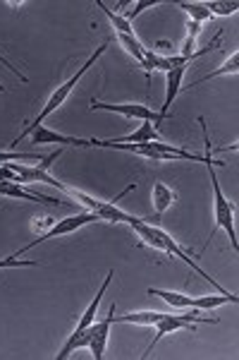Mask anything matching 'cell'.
I'll list each match as a JSON object with an SVG mask.
<instances>
[{
  "instance_id": "22",
  "label": "cell",
  "mask_w": 239,
  "mask_h": 360,
  "mask_svg": "<svg viewBox=\"0 0 239 360\" xmlns=\"http://www.w3.org/2000/svg\"><path fill=\"white\" fill-rule=\"evenodd\" d=\"M8 161H34V164H41L43 156L32 152H0V164H8Z\"/></svg>"
},
{
  "instance_id": "13",
  "label": "cell",
  "mask_w": 239,
  "mask_h": 360,
  "mask_svg": "<svg viewBox=\"0 0 239 360\" xmlns=\"http://www.w3.org/2000/svg\"><path fill=\"white\" fill-rule=\"evenodd\" d=\"M227 303H239V298L235 293H220V295H201V298H191V307L194 310H215L220 305Z\"/></svg>"
},
{
  "instance_id": "23",
  "label": "cell",
  "mask_w": 239,
  "mask_h": 360,
  "mask_svg": "<svg viewBox=\"0 0 239 360\" xmlns=\"http://www.w3.org/2000/svg\"><path fill=\"white\" fill-rule=\"evenodd\" d=\"M156 5H158V0H139V3H134V8L130 10V13H127V17H125V20H127V22L137 20V17L144 13V10H149V8H156Z\"/></svg>"
},
{
  "instance_id": "26",
  "label": "cell",
  "mask_w": 239,
  "mask_h": 360,
  "mask_svg": "<svg viewBox=\"0 0 239 360\" xmlns=\"http://www.w3.org/2000/svg\"><path fill=\"white\" fill-rule=\"evenodd\" d=\"M199 32H201V22H194V20L186 22V41H196Z\"/></svg>"
},
{
  "instance_id": "15",
  "label": "cell",
  "mask_w": 239,
  "mask_h": 360,
  "mask_svg": "<svg viewBox=\"0 0 239 360\" xmlns=\"http://www.w3.org/2000/svg\"><path fill=\"white\" fill-rule=\"evenodd\" d=\"M165 312H153V310H144V312H130V315H115V322H125V324H144V327H153Z\"/></svg>"
},
{
  "instance_id": "7",
  "label": "cell",
  "mask_w": 239,
  "mask_h": 360,
  "mask_svg": "<svg viewBox=\"0 0 239 360\" xmlns=\"http://www.w3.org/2000/svg\"><path fill=\"white\" fill-rule=\"evenodd\" d=\"M89 108H91V111L118 113V115H122V118H132V120H151L156 130H158L161 123H165V120L161 118L158 111L144 106V103H106V101H98V98H91Z\"/></svg>"
},
{
  "instance_id": "10",
  "label": "cell",
  "mask_w": 239,
  "mask_h": 360,
  "mask_svg": "<svg viewBox=\"0 0 239 360\" xmlns=\"http://www.w3.org/2000/svg\"><path fill=\"white\" fill-rule=\"evenodd\" d=\"M29 137H32L34 144H57V147H81V142H84L79 137H69V135H60L55 130H48L46 125L34 127V132Z\"/></svg>"
},
{
  "instance_id": "16",
  "label": "cell",
  "mask_w": 239,
  "mask_h": 360,
  "mask_svg": "<svg viewBox=\"0 0 239 360\" xmlns=\"http://www.w3.org/2000/svg\"><path fill=\"white\" fill-rule=\"evenodd\" d=\"M149 295H158V298L165 300L168 305L177 307V310H184V307H191V295H186V293L163 291V288H149Z\"/></svg>"
},
{
  "instance_id": "9",
  "label": "cell",
  "mask_w": 239,
  "mask_h": 360,
  "mask_svg": "<svg viewBox=\"0 0 239 360\" xmlns=\"http://www.w3.org/2000/svg\"><path fill=\"white\" fill-rule=\"evenodd\" d=\"M184 72H186V68H172V70H168V72H165V101H163V106L158 111L163 120H168V111H170L172 101L177 98L179 91H182Z\"/></svg>"
},
{
  "instance_id": "12",
  "label": "cell",
  "mask_w": 239,
  "mask_h": 360,
  "mask_svg": "<svg viewBox=\"0 0 239 360\" xmlns=\"http://www.w3.org/2000/svg\"><path fill=\"white\" fill-rule=\"evenodd\" d=\"M175 202V193L172 188H168L165 183H161V180H156L153 183V209H156V217L151 219L149 224H158L163 219V214L168 212V209L172 207Z\"/></svg>"
},
{
  "instance_id": "21",
  "label": "cell",
  "mask_w": 239,
  "mask_h": 360,
  "mask_svg": "<svg viewBox=\"0 0 239 360\" xmlns=\"http://www.w3.org/2000/svg\"><path fill=\"white\" fill-rule=\"evenodd\" d=\"M179 8L184 10L186 15H189V20H194V22H206V20H213L211 13H208V8L203 3H179Z\"/></svg>"
},
{
  "instance_id": "20",
  "label": "cell",
  "mask_w": 239,
  "mask_h": 360,
  "mask_svg": "<svg viewBox=\"0 0 239 360\" xmlns=\"http://www.w3.org/2000/svg\"><path fill=\"white\" fill-rule=\"evenodd\" d=\"M208 8V13H211V17H215V15H220V17H227V15H235L237 10H239V5L235 3V0H206L203 3Z\"/></svg>"
},
{
  "instance_id": "11",
  "label": "cell",
  "mask_w": 239,
  "mask_h": 360,
  "mask_svg": "<svg viewBox=\"0 0 239 360\" xmlns=\"http://www.w3.org/2000/svg\"><path fill=\"white\" fill-rule=\"evenodd\" d=\"M110 142H118V144H144V142H163V139H161L158 130H156L151 120H142V125H139L134 132H130V135H125V137H113Z\"/></svg>"
},
{
  "instance_id": "17",
  "label": "cell",
  "mask_w": 239,
  "mask_h": 360,
  "mask_svg": "<svg viewBox=\"0 0 239 360\" xmlns=\"http://www.w3.org/2000/svg\"><path fill=\"white\" fill-rule=\"evenodd\" d=\"M118 39H120L122 49H125L127 53H130L134 60H137L139 65H142L144 58H146V49L142 46V41H139V39L134 37V34H118Z\"/></svg>"
},
{
  "instance_id": "4",
  "label": "cell",
  "mask_w": 239,
  "mask_h": 360,
  "mask_svg": "<svg viewBox=\"0 0 239 360\" xmlns=\"http://www.w3.org/2000/svg\"><path fill=\"white\" fill-rule=\"evenodd\" d=\"M115 322V303L110 305V312L106 319L101 322H93L89 329H84L81 336L74 341V351L79 348H89L93 360H103V353H106V344H108V336H110V327Z\"/></svg>"
},
{
  "instance_id": "19",
  "label": "cell",
  "mask_w": 239,
  "mask_h": 360,
  "mask_svg": "<svg viewBox=\"0 0 239 360\" xmlns=\"http://www.w3.org/2000/svg\"><path fill=\"white\" fill-rule=\"evenodd\" d=\"M139 68H144V72H146V79H149L153 70H163V72H168V70H170V58H168V56H158V53H153V51H146V58H144V63Z\"/></svg>"
},
{
  "instance_id": "5",
  "label": "cell",
  "mask_w": 239,
  "mask_h": 360,
  "mask_svg": "<svg viewBox=\"0 0 239 360\" xmlns=\"http://www.w3.org/2000/svg\"><path fill=\"white\" fill-rule=\"evenodd\" d=\"M113 276H115V271L110 269L108 271V276L103 278V283H101V288H98V293L93 295V300L89 305H86V310L81 312V317H79V322H77V329H74L72 334H69V339L65 341V346L60 348V353L55 356V360H65V358H69L74 353V341L79 339L81 336V332L84 329H89L93 322H96V315H98V305H101V300H103V295H106V291H108V286H110V281H113Z\"/></svg>"
},
{
  "instance_id": "25",
  "label": "cell",
  "mask_w": 239,
  "mask_h": 360,
  "mask_svg": "<svg viewBox=\"0 0 239 360\" xmlns=\"http://www.w3.org/2000/svg\"><path fill=\"white\" fill-rule=\"evenodd\" d=\"M0 65H5V68H8V70H10V72H13V75H15V77H20V82H22V84H27V82H29V79L25 77V75H22V72H20V68H17V65H13V63H10V60H8V58H5L3 53H0Z\"/></svg>"
},
{
  "instance_id": "3",
  "label": "cell",
  "mask_w": 239,
  "mask_h": 360,
  "mask_svg": "<svg viewBox=\"0 0 239 360\" xmlns=\"http://www.w3.org/2000/svg\"><path fill=\"white\" fill-rule=\"evenodd\" d=\"M199 322H206V324H215L218 319H208V317H201L199 315V310H186L184 307V312H177V315H163L158 322L153 324V329H156V334H153V341L149 344L146 348V353H144L142 358H149L151 353H153V348L156 344L163 339V336H168V334H172V332H179V329H191L194 332V324H199Z\"/></svg>"
},
{
  "instance_id": "1",
  "label": "cell",
  "mask_w": 239,
  "mask_h": 360,
  "mask_svg": "<svg viewBox=\"0 0 239 360\" xmlns=\"http://www.w3.org/2000/svg\"><path fill=\"white\" fill-rule=\"evenodd\" d=\"M108 46H110V41H108V39H106V41H103L101 46H98V49L96 51H93V53L89 56V60H86V63H81V65H79V70H77V72H74L72 75V77H69L67 79V82H62L60 86H57V89L53 91V94H50V98H48V101H46V106L43 108H41V113L36 115V118H34L32 120V123H29L27 125V130L25 132H22V135L20 137H15L13 139V142H10V147H13V152H15V147H20V142H22V139H25V137H29V135H32V132H34V127H39V125H43V120L46 118H48V115L50 113H55L57 111V108H60L62 106V103H65L67 101V98H69V94H72V89H74V86H77L79 84V79L81 77H84V75L86 72H89V68L91 65H96V60H98V58H101L103 53H106V51H108Z\"/></svg>"
},
{
  "instance_id": "8",
  "label": "cell",
  "mask_w": 239,
  "mask_h": 360,
  "mask_svg": "<svg viewBox=\"0 0 239 360\" xmlns=\"http://www.w3.org/2000/svg\"><path fill=\"white\" fill-rule=\"evenodd\" d=\"M0 195L15 197V200L39 202V205H50V207H74V202H69V200H57V197H48V195H34V193H29V190L20 188V183H3V180H0Z\"/></svg>"
},
{
  "instance_id": "18",
  "label": "cell",
  "mask_w": 239,
  "mask_h": 360,
  "mask_svg": "<svg viewBox=\"0 0 239 360\" xmlns=\"http://www.w3.org/2000/svg\"><path fill=\"white\" fill-rule=\"evenodd\" d=\"M96 5L98 8L103 10V13H106V17L110 20V25H113V29H115V34H134V27H132V22H127L125 17L122 15H118V13H113V10L108 8L106 3H103V0H96Z\"/></svg>"
},
{
  "instance_id": "2",
  "label": "cell",
  "mask_w": 239,
  "mask_h": 360,
  "mask_svg": "<svg viewBox=\"0 0 239 360\" xmlns=\"http://www.w3.org/2000/svg\"><path fill=\"white\" fill-rule=\"evenodd\" d=\"M208 168V180H211V188H213V231H211V238L218 233V231H225L227 238H230V245L235 252H239V238H237V231H235V205L225 197L223 188L218 183V176H215V166H225V161H215L213 156L211 159L203 161Z\"/></svg>"
},
{
  "instance_id": "14",
  "label": "cell",
  "mask_w": 239,
  "mask_h": 360,
  "mask_svg": "<svg viewBox=\"0 0 239 360\" xmlns=\"http://www.w3.org/2000/svg\"><path fill=\"white\" fill-rule=\"evenodd\" d=\"M237 70H239V53L235 51L227 60L220 65L218 70H211L208 75H203V77H199L196 82H191L189 86H199V84H203V82H208V79H215V77H223V75H237Z\"/></svg>"
},
{
  "instance_id": "6",
  "label": "cell",
  "mask_w": 239,
  "mask_h": 360,
  "mask_svg": "<svg viewBox=\"0 0 239 360\" xmlns=\"http://www.w3.org/2000/svg\"><path fill=\"white\" fill-rule=\"evenodd\" d=\"M93 221H101L98 219V214L96 212H77L74 217H67V219H60L55 226H50L48 231H43L39 238H34L32 243H27L25 248L22 250H17V255H25V252H29L32 248H36V245H41V243H46V240H50V238H55V236H67V233H74V231H79V229H84V226H89V224H93Z\"/></svg>"
},
{
  "instance_id": "24",
  "label": "cell",
  "mask_w": 239,
  "mask_h": 360,
  "mask_svg": "<svg viewBox=\"0 0 239 360\" xmlns=\"http://www.w3.org/2000/svg\"><path fill=\"white\" fill-rule=\"evenodd\" d=\"M13 266H36V262H27V259H20V255H10V257L0 259V269H13Z\"/></svg>"
},
{
  "instance_id": "27",
  "label": "cell",
  "mask_w": 239,
  "mask_h": 360,
  "mask_svg": "<svg viewBox=\"0 0 239 360\" xmlns=\"http://www.w3.org/2000/svg\"><path fill=\"white\" fill-rule=\"evenodd\" d=\"M0 91H5V86H3V84H0Z\"/></svg>"
}]
</instances>
